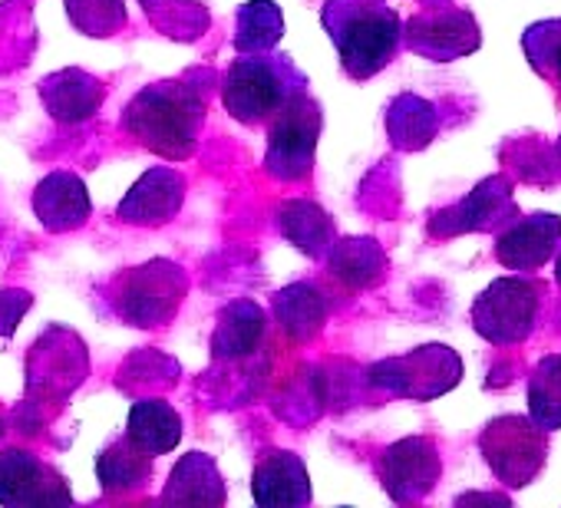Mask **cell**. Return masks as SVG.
<instances>
[{
    "instance_id": "6da1fadb",
    "label": "cell",
    "mask_w": 561,
    "mask_h": 508,
    "mask_svg": "<svg viewBox=\"0 0 561 508\" xmlns=\"http://www.w3.org/2000/svg\"><path fill=\"white\" fill-rule=\"evenodd\" d=\"M205 126V90L192 80H162L139 90L123 109V132L142 149L185 162L198 149Z\"/></svg>"
},
{
    "instance_id": "7a4b0ae2",
    "label": "cell",
    "mask_w": 561,
    "mask_h": 508,
    "mask_svg": "<svg viewBox=\"0 0 561 508\" xmlns=\"http://www.w3.org/2000/svg\"><path fill=\"white\" fill-rule=\"evenodd\" d=\"M321 24L351 80H370L387 70L403 44V21L387 0H324Z\"/></svg>"
},
{
    "instance_id": "3957f363",
    "label": "cell",
    "mask_w": 561,
    "mask_h": 508,
    "mask_svg": "<svg viewBox=\"0 0 561 508\" xmlns=\"http://www.w3.org/2000/svg\"><path fill=\"white\" fill-rule=\"evenodd\" d=\"M308 90V77L285 54H244L225 73L221 103L244 126L267 123L288 100Z\"/></svg>"
},
{
    "instance_id": "277c9868",
    "label": "cell",
    "mask_w": 561,
    "mask_h": 508,
    "mask_svg": "<svg viewBox=\"0 0 561 508\" xmlns=\"http://www.w3.org/2000/svg\"><path fill=\"white\" fill-rule=\"evenodd\" d=\"M188 298V275L169 258H152L139 268H126L113 281V311L123 324L139 331L165 327Z\"/></svg>"
},
{
    "instance_id": "5b68a950",
    "label": "cell",
    "mask_w": 561,
    "mask_h": 508,
    "mask_svg": "<svg viewBox=\"0 0 561 508\" xmlns=\"http://www.w3.org/2000/svg\"><path fill=\"white\" fill-rule=\"evenodd\" d=\"M321 129H324V113H321V103L308 90L298 93L295 100H288L267 119L264 169L277 182H305V178H311Z\"/></svg>"
},
{
    "instance_id": "8992f818",
    "label": "cell",
    "mask_w": 561,
    "mask_h": 508,
    "mask_svg": "<svg viewBox=\"0 0 561 508\" xmlns=\"http://www.w3.org/2000/svg\"><path fill=\"white\" fill-rule=\"evenodd\" d=\"M545 285L535 278H495L472 301V331L492 347H518L525 344L541 314Z\"/></svg>"
},
{
    "instance_id": "52a82bcc",
    "label": "cell",
    "mask_w": 561,
    "mask_h": 508,
    "mask_svg": "<svg viewBox=\"0 0 561 508\" xmlns=\"http://www.w3.org/2000/svg\"><path fill=\"white\" fill-rule=\"evenodd\" d=\"M367 380H370V386H377L390 396L430 403L459 386L462 357L446 344H423L403 357H387V360L374 363L367 370Z\"/></svg>"
},
{
    "instance_id": "ba28073f",
    "label": "cell",
    "mask_w": 561,
    "mask_h": 508,
    "mask_svg": "<svg viewBox=\"0 0 561 508\" xmlns=\"http://www.w3.org/2000/svg\"><path fill=\"white\" fill-rule=\"evenodd\" d=\"M479 452L505 488H525L548 462V432L531 416H495L479 432Z\"/></svg>"
},
{
    "instance_id": "9c48e42d",
    "label": "cell",
    "mask_w": 561,
    "mask_h": 508,
    "mask_svg": "<svg viewBox=\"0 0 561 508\" xmlns=\"http://www.w3.org/2000/svg\"><path fill=\"white\" fill-rule=\"evenodd\" d=\"M87 373V344L73 331L50 327L27 354V393L34 403H64Z\"/></svg>"
},
{
    "instance_id": "30bf717a",
    "label": "cell",
    "mask_w": 561,
    "mask_h": 508,
    "mask_svg": "<svg viewBox=\"0 0 561 508\" xmlns=\"http://www.w3.org/2000/svg\"><path fill=\"white\" fill-rule=\"evenodd\" d=\"M403 44L410 54L433 60V64H453L482 47V31L472 18V11L462 8H426L413 14L403 24Z\"/></svg>"
},
{
    "instance_id": "8fae6325",
    "label": "cell",
    "mask_w": 561,
    "mask_h": 508,
    "mask_svg": "<svg viewBox=\"0 0 561 508\" xmlns=\"http://www.w3.org/2000/svg\"><path fill=\"white\" fill-rule=\"evenodd\" d=\"M518 215L512 182L505 175H489L482 178L462 201L439 208L426 231L433 238H459V234H479V231H499Z\"/></svg>"
},
{
    "instance_id": "7c38bea8",
    "label": "cell",
    "mask_w": 561,
    "mask_h": 508,
    "mask_svg": "<svg viewBox=\"0 0 561 508\" xmlns=\"http://www.w3.org/2000/svg\"><path fill=\"white\" fill-rule=\"evenodd\" d=\"M377 472L393 501H420L436 488L443 459L430 436H407L380 452Z\"/></svg>"
},
{
    "instance_id": "4fadbf2b",
    "label": "cell",
    "mask_w": 561,
    "mask_h": 508,
    "mask_svg": "<svg viewBox=\"0 0 561 508\" xmlns=\"http://www.w3.org/2000/svg\"><path fill=\"white\" fill-rule=\"evenodd\" d=\"M0 505H73L67 478L27 449H0Z\"/></svg>"
},
{
    "instance_id": "5bb4252c",
    "label": "cell",
    "mask_w": 561,
    "mask_h": 508,
    "mask_svg": "<svg viewBox=\"0 0 561 508\" xmlns=\"http://www.w3.org/2000/svg\"><path fill=\"white\" fill-rule=\"evenodd\" d=\"M561 244V218L551 211L515 215L495 231V262L508 272H538L545 268Z\"/></svg>"
},
{
    "instance_id": "9a60e30c",
    "label": "cell",
    "mask_w": 561,
    "mask_h": 508,
    "mask_svg": "<svg viewBox=\"0 0 561 508\" xmlns=\"http://www.w3.org/2000/svg\"><path fill=\"white\" fill-rule=\"evenodd\" d=\"M182 205H185V178L169 165H156L126 192L116 215L126 224L162 228L182 211Z\"/></svg>"
},
{
    "instance_id": "2e32d148",
    "label": "cell",
    "mask_w": 561,
    "mask_h": 508,
    "mask_svg": "<svg viewBox=\"0 0 561 508\" xmlns=\"http://www.w3.org/2000/svg\"><path fill=\"white\" fill-rule=\"evenodd\" d=\"M251 495L261 508H295L311 501V475L298 452L267 449L251 475Z\"/></svg>"
},
{
    "instance_id": "e0dca14e",
    "label": "cell",
    "mask_w": 561,
    "mask_h": 508,
    "mask_svg": "<svg viewBox=\"0 0 561 508\" xmlns=\"http://www.w3.org/2000/svg\"><path fill=\"white\" fill-rule=\"evenodd\" d=\"M37 93H41L47 113L64 126H77V123L93 119L106 100V86L93 73H83L77 67L44 77Z\"/></svg>"
},
{
    "instance_id": "ac0fdd59",
    "label": "cell",
    "mask_w": 561,
    "mask_h": 508,
    "mask_svg": "<svg viewBox=\"0 0 561 508\" xmlns=\"http://www.w3.org/2000/svg\"><path fill=\"white\" fill-rule=\"evenodd\" d=\"M34 211L50 234H64V231H77L80 224H87L93 205H90V192L80 175L50 172L34 188Z\"/></svg>"
},
{
    "instance_id": "d6986e66",
    "label": "cell",
    "mask_w": 561,
    "mask_h": 508,
    "mask_svg": "<svg viewBox=\"0 0 561 508\" xmlns=\"http://www.w3.org/2000/svg\"><path fill=\"white\" fill-rule=\"evenodd\" d=\"M264 340H267V314L254 301L241 298L221 308L211 334V354L221 363H238L264 350Z\"/></svg>"
},
{
    "instance_id": "ffe728a7",
    "label": "cell",
    "mask_w": 561,
    "mask_h": 508,
    "mask_svg": "<svg viewBox=\"0 0 561 508\" xmlns=\"http://www.w3.org/2000/svg\"><path fill=\"white\" fill-rule=\"evenodd\" d=\"M271 314H274L277 327L285 331L295 344H308L324 331V324L331 318V301L318 285L295 281V285L280 288L274 295Z\"/></svg>"
},
{
    "instance_id": "44dd1931",
    "label": "cell",
    "mask_w": 561,
    "mask_h": 508,
    "mask_svg": "<svg viewBox=\"0 0 561 508\" xmlns=\"http://www.w3.org/2000/svg\"><path fill=\"white\" fill-rule=\"evenodd\" d=\"M328 268L331 278H337L351 291H367L377 288L387 278V251L380 247L377 238H341L328 251Z\"/></svg>"
},
{
    "instance_id": "7402d4cb",
    "label": "cell",
    "mask_w": 561,
    "mask_h": 508,
    "mask_svg": "<svg viewBox=\"0 0 561 508\" xmlns=\"http://www.w3.org/2000/svg\"><path fill=\"white\" fill-rule=\"evenodd\" d=\"M277 228L301 254H308V258H314V262L328 258V251L337 241L334 218L318 201H308V198H291V201L280 205L277 208Z\"/></svg>"
},
{
    "instance_id": "603a6c76",
    "label": "cell",
    "mask_w": 561,
    "mask_h": 508,
    "mask_svg": "<svg viewBox=\"0 0 561 508\" xmlns=\"http://www.w3.org/2000/svg\"><path fill=\"white\" fill-rule=\"evenodd\" d=\"M126 439L146 452V455H165L179 446L182 439V416L172 409V403L159 396H142L133 403L129 419H126Z\"/></svg>"
},
{
    "instance_id": "cb8c5ba5",
    "label": "cell",
    "mask_w": 561,
    "mask_h": 508,
    "mask_svg": "<svg viewBox=\"0 0 561 508\" xmlns=\"http://www.w3.org/2000/svg\"><path fill=\"white\" fill-rule=\"evenodd\" d=\"M225 482L211 455L188 452L175 462L169 472V482L162 488L165 505H225Z\"/></svg>"
},
{
    "instance_id": "d4e9b609",
    "label": "cell",
    "mask_w": 561,
    "mask_h": 508,
    "mask_svg": "<svg viewBox=\"0 0 561 508\" xmlns=\"http://www.w3.org/2000/svg\"><path fill=\"white\" fill-rule=\"evenodd\" d=\"M439 132V109L413 93H403L387 109V136L400 152L426 149Z\"/></svg>"
},
{
    "instance_id": "484cf974",
    "label": "cell",
    "mask_w": 561,
    "mask_h": 508,
    "mask_svg": "<svg viewBox=\"0 0 561 508\" xmlns=\"http://www.w3.org/2000/svg\"><path fill=\"white\" fill-rule=\"evenodd\" d=\"M96 478L106 495H126L139 492L152 478V455L139 452L126 436L110 442L96 459Z\"/></svg>"
},
{
    "instance_id": "4316f807",
    "label": "cell",
    "mask_w": 561,
    "mask_h": 508,
    "mask_svg": "<svg viewBox=\"0 0 561 508\" xmlns=\"http://www.w3.org/2000/svg\"><path fill=\"white\" fill-rule=\"evenodd\" d=\"M238 34L234 47L238 54H267L285 37V14L274 0H248L244 8H238Z\"/></svg>"
},
{
    "instance_id": "83f0119b",
    "label": "cell",
    "mask_w": 561,
    "mask_h": 508,
    "mask_svg": "<svg viewBox=\"0 0 561 508\" xmlns=\"http://www.w3.org/2000/svg\"><path fill=\"white\" fill-rule=\"evenodd\" d=\"M528 416L545 432L561 429V354H545L528 373Z\"/></svg>"
},
{
    "instance_id": "f1b7e54d",
    "label": "cell",
    "mask_w": 561,
    "mask_h": 508,
    "mask_svg": "<svg viewBox=\"0 0 561 508\" xmlns=\"http://www.w3.org/2000/svg\"><path fill=\"white\" fill-rule=\"evenodd\" d=\"M179 363L162 354V350H139L133 354L123 367H119V390H126L129 396H142V393H159V390H169L179 383Z\"/></svg>"
},
{
    "instance_id": "f546056e",
    "label": "cell",
    "mask_w": 561,
    "mask_h": 508,
    "mask_svg": "<svg viewBox=\"0 0 561 508\" xmlns=\"http://www.w3.org/2000/svg\"><path fill=\"white\" fill-rule=\"evenodd\" d=\"M522 50L528 67L561 93V18L531 24L522 34Z\"/></svg>"
},
{
    "instance_id": "4dcf8cb0",
    "label": "cell",
    "mask_w": 561,
    "mask_h": 508,
    "mask_svg": "<svg viewBox=\"0 0 561 508\" xmlns=\"http://www.w3.org/2000/svg\"><path fill=\"white\" fill-rule=\"evenodd\" d=\"M152 24L175 41H198L208 27V11L195 0H139Z\"/></svg>"
},
{
    "instance_id": "1f68e13d",
    "label": "cell",
    "mask_w": 561,
    "mask_h": 508,
    "mask_svg": "<svg viewBox=\"0 0 561 508\" xmlns=\"http://www.w3.org/2000/svg\"><path fill=\"white\" fill-rule=\"evenodd\" d=\"M67 14L87 37H113L126 27L123 0H67Z\"/></svg>"
},
{
    "instance_id": "d6a6232c",
    "label": "cell",
    "mask_w": 561,
    "mask_h": 508,
    "mask_svg": "<svg viewBox=\"0 0 561 508\" xmlns=\"http://www.w3.org/2000/svg\"><path fill=\"white\" fill-rule=\"evenodd\" d=\"M34 298L21 288H11V291H0V337H14L18 334V324L24 321V314L31 311Z\"/></svg>"
},
{
    "instance_id": "836d02e7",
    "label": "cell",
    "mask_w": 561,
    "mask_h": 508,
    "mask_svg": "<svg viewBox=\"0 0 561 508\" xmlns=\"http://www.w3.org/2000/svg\"><path fill=\"white\" fill-rule=\"evenodd\" d=\"M554 285L561 288V251H554Z\"/></svg>"
},
{
    "instance_id": "e575fe53",
    "label": "cell",
    "mask_w": 561,
    "mask_h": 508,
    "mask_svg": "<svg viewBox=\"0 0 561 508\" xmlns=\"http://www.w3.org/2000/svg\"><path fill=\"white\" fill-rule=\"evenodd\" d=\"M8 436V419H4V409H0V439Z\"/></svg>"
},
{
    "instance_id": "d590c367",
    "label": "cell",
    "mask_w": 561,
    "mask_h": 508,
    "mask_svg": "<svg viewBox=\"0 0 561 508\" xmlns=\"http://www.w3.org/2000/svg\"><path fill=\"white\" fill-rule=\"evenodd\" d=\"M420 4H426V8H439V4H449V0H420Z\"/></svg>"
}]
</instances>
